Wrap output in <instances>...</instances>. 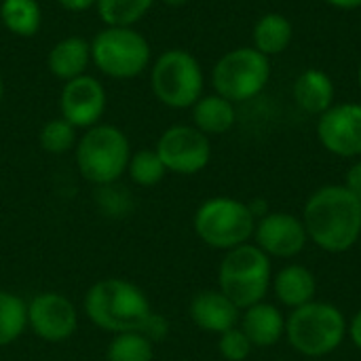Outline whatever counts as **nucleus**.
I'll use <instances>...</instances> for the list:
<instances>
[{
	"instance_id": "nucleus-30",
	"label": "nucleus",
	"mask_w": 361,
	"mask_h": 361,
	"mask_svg": "<svg viewBox=\"0 0 361 361\" xmlns=\"http://www.w3.org/2000/svg\"><path fill=\"white\" fill-rule=\"evenodd\" d=\"M345 188L361 201V161L353 163L345 176Z\"/></svg>"
},
{
	"instance_id": "nucleus-26",
	"label": "nucleus",
	"mask_w": 361,
	"mask_h": 361,
	"mask_svg": "<svg viewBox=\"0 0 361 361\" xmlns=\"http://www.w3.org/2000/svg\"><path fill=\"white\" fill-rule=\"evenodd\" d=\"M127 173H129L131 182H135L137 186L150 188V186H157L167 176V169H165L161 157L157 154V150L142 148L135 154H131Z\"/></svg>"
},
{
	"instance_id": "nucleus-12",
	"label": "nucleus",
	"mask_w": 361,
	"mask_h": 361,
	"mask_svg": "<svg viewBox=\"0 0 361 361\" xmlns=\"http://www.w3.org/2000/svg\"><path fill=\"white\" fill-rule=\"evenodd\" d=\"M254 243L269 256L290 260L302 254L309 243V235L302 218L288 212H269L260 220H256Z\"/></svg>"
},
{
	"instance_id": "nucleus-24",
	"label": "nucleus",
	"mask_w": 361,
	"mask_h": 361,
	"mask_svg": "<svg viewBox=\"0 0 361 361\" xmlns=\"http://www.w3.org/2000/svg\"><path fill=\"white\" fill-rule=\"evenodd\" d=\"M99 17L106 25L131 27L154 4V0H97Z\"/></svg>"
},
{
	"instance_id": "nucleus-2",
	"label": "nucleus",
	"mask_w": 361,
	"mask_h": 361,
	"mask_svg": "<svg viewBox=\"0 0 361 361\" xmlns=\"http://www.w3.org/2000/svg\"><path fill=\"white\" fill-rule=\"evenodd\" d=\"M82 311L95 328L114 336L123 332H137L152 313V305L146 292L133 281L106 277L87 290Z\"/></svg>"
},
{
	"instance_id": "nucleus-21",
	"label": "nucleus",
	"mask_w": 361,
	"mask_h": 361,
	"mask_svg": "<svg viewBox=\"0 0 361 361\" xmlns=\"http://www.w3.org/2000/svg\"><path fill=\"white\" fill-rule=\"evenodd\" d=\"M294 36L292 21L281 13H267L258 19L254 27V49H258L262 55H279L283 53Z\"/></svg>"
},
{
	"instance_id": "nucleus-27",
	"label": "nucleus",
	"mask_w": 361,
	"mask_h": 361,
	"mask_svg": "<svg viewBox=\"0 0 361 361\" xmlns=\"http://www.w3.org/2000/svg\"><path fill=\"white\" fill-rule=\"evenodd\" d=\"M76 127L66 118H53L40 129V146L49 154H63L76 146Z\"/></svg>"
},
{
	"instance_id": "nucleus-22",
	"label": "nucleus",
	"mask_w": 361,
	"mask_h": 361,
	"mask_svg": "<svg viewBox=\"0 0 361 361\" xmlns=\"http://www.w3.org/2000/svg\"><path fill=\"white\" fill-rule=\"evenodd\" d=\"M0 19L15 36H34L42 21L40 4L36 0H2Z\"/></svg>"
},
{
	"instance_id": "nucleus-8",
	"label": "nucleus",
	"mask_w": 361,
	"mask_h": 361,
	"mask_svg": "<svg viewBox=\"0 0 361 361\" xmlns=\"http://www.w3.org/2000/svg\"><path fill=\"white\" fill-rule=\"evenodd\" d=\"M269 76V57L254 47H239L218 59L212 82L218 95L235 104L256 97L267 87Z\"/></svg>"
},
{
	"instance_id": "nucleus-1",
	"label": "nucleus",
	"mask_w": 361,
	"mask_h": 361,
	"mask_svg": "<svg viewBox=\"0 0 361 361\" xmlns=\"http://www.w3.org/2000/svg\"><path fill=\"white\" fill-rule=\"evenodd\" d=\"M309 241L328 254H345L361 241V201L345 184H328L311 192L302 209Z\"/></svg>"
},
{
	"instance_id": "nucleus-16",
	"label": "nucleus",
	"mask_w": 361,
	"mask_h": 361,
	"mask_svg": "<svg viewBox=\"0 0 361 361\" xmlns=\"http://www.w3.org/2000/svg\"><path fill=\"white\" fill-rule=\"evenodd\" d=\"M239 328L245 332L252 347L269 349L286 336V317L275 305L262 300L254 307L243 309Z\"/></svg>"
},
{
	"instance_id": "nucleus-33",
	"label": "nucleus",
	"mask_w": 361,
	"mask_h": 361,
	"mask_svg": "<svg viewBox=\"0 0 361 361\" xmlns=\"http://www.w3.org/2000/svg\"><path fill=\"white\" fill-rule=\"evenodd\" d=\"M326 2L336 8H360L361 6V0H326Z\"/></svg>"
},
{
	"instance_id": "nucleus-11",
	"label": "nucleus",
	"mask_w": 361,
	"mask_h": 361,
	"mask_svg": "<svg viewBox=\"0 0 361 361\" xmlns=\"http://www.w3.org/2000/svg\"><path fill=\"white\" fill-rule=\"evenodd\" d=\"M27 330L44 343H66L78 330V309L61 292H38L27 300Z\"/></svg>"
},
{
	"instance_id": "nucleus-23",
	"label": "nucleus",
	"mask_w": 361,
	"mask_h": 361,
	"mask_svg": "<svg viewBox=\"0 0 361 361\" xmlns=\"http://www.w3.org/2000/svg\"><path fill=\"white\" fill-rule=\"evenodd\" d=\"M27 330V302L15 292L0 290V349L13 345Z\"/></svg>"
},
{
	"instance_id": "nucleus-17",
	"label": "nucleus",
	"mask_w": 361,
	"mask_h": 361,
	"mask_svg": "<svg viewBox=\"0 0 361 361\" xmlns=\"http://www.w3.org/2000/svg\"><path fill=\"white\" fill-rule=\"evenodd\" d=\"M271 288L279 305L294 311L315 300L317 281L313 271L305 264H288L273 275Z\"/></svg>"
},
{
	"instance_id": "nucleus-15",
	"label": "nucleus",
	"mask_w": 361,
	"mask_h": 361,
	"mask_svg": "<svg viewBox=\"0 0 361 361\" xmlns=\"http://www.w3.org/2000/svg\"><path fill=\"white\" fill-rule=\"evenodd\" d=\"M192 324L207 334H222L239 326L241 309L220 290H203L195 294L188 307Z\"/></svg>"
},
{
	"instance_id": "nucleus-28",
	"label": "nucleus",
	"mask_w": 361,
	"mask_h": 361,
	"mask_svg": "<svg viewBox=\"0 0 361 361\" xmlns=\"http://www.w3.org/2000/svg\"><path fill=\"white\" fill-rule=\"evenodd\" d=\"M252 343L245 332L237 326L218 336V351L226 361H245L252 353Z\"/></svg>"
},
{
	"instance_id": "nucleus-29",
	"label": "nucleus",
	"mask_w": 361,
	"mask_h": 361,
	"mask_svg": "<svg viewBox=\"0 0 361 361\" xmlns=\"http://www.w3.org/2000/svg\"><path fill=\"white\" fill-rule=\"evenodd\" d=\"M140 334H144L152 345H157V343H163L167 336H169V322L163 317V315H159V313H150L148 317H146V322L142 324V328L137 330Z\"/></svg>"
},
{
	"instance_id": "nucleus-34",
	"label": "nucleus",
	"mask_w": 361,
	"mask_h": 361,
	"mask_svg": "<svg viewBox=\"0 0 361 361\" xmlns=\"http://www.w3.org/2000/svg\"><path fill=\"white\" fill-rule=\"evenodd\" d=\"M165 4H169V6H182V4H186L188 0H163Z\"/></svg>"
},
{
	"instance_id": "nucleus-6",
	"label": "nucleus",
	"mask_w": 361,
	"mask_h": 361,
	"mask_svg": "<svg viewBox=\"0 0 361 361\" xmlns=\"http://www.w3.org/2000/svg\"><path fill=\"white\" fill-rule=\"evenodd\" d=\"M195 235L212 250L228 252L250 243L256 228L247 203L233 197H212L203 201L192 218Z\"/></svg>"
},
{
	"instance_id": "nucleus-35",
	"label": "nucleus",
	"mask_w": 361,
	"mask_h": 361,
	"mask_svg": "<svg viewBox=\"0 0 361 361\" xmlns=\"http://www.w3.org/2000/svg\"><path fill=\"white\" fill-rule=\"evenodd\" d=\"M0 102H2V78H0Z\"/></svg>"
},
{
	"instance_id": "nucleus-4",
	"label": "nucleus",
	"mask_w": 361,
	"mask_h": 361,
	"mask_svg": "<svg viewBox=\"0 0 361 361\" xmlns=\"http://www.w3.org/2000/svg\"><path fill=\"white\" fill-rule=\"evenodd\" d=\"M271 258L256 243H243L224 252L218 267V290L241 311L264 300L271 290Z\"/></svg>"
},
{
	"instance_id": "nucleus-13",
	"label": "nucleus",
	"mask_w": 361,
	"mask_h": 361,
	"mask_svg": "<svg viewBox=\"0 0 361 361\" xmlns=\"http://www.w3.org/2000/svg\"><path fill=\"white\" fill-rule=\"evenodd\" d=\"M317 137L334 157H361V104H338L319 114Z\"/></svg>"
},
{
	"instance_id": "nucleus-5",
	"label": "nucleus",
	"mask_w": 361,
	"mask_h": 361,
	"mask_svg": "<svg viewBox=\"0 0 361 361\" xmlns=\"http://www.w3.org/2000/svg\"><path fill=\"white\" fill-rule=\"evenodd\" d=\"M131 159V146L127 135L114 125H95L85 129L76 142V167L78 173L95 184L108 186L118 182L127 171Z\"/></svg>"
},
{
	"instance_id": "nucleus-31",
	"label": "nucleus",
	"mask_w": 361,
	"mask_h": 361,
	"mask_svg": "<svg viewBox=\"0 0 361 361\" xmlns=\"http://www.w3.org/2000/svg\"><path fill=\"white\" fill-rule=\"evenodd\" d=\"M347 336L351 338V343L355 345V349L361 351V309L351 317L349 328H347Z\"/></svg>"
},
{
	"instance_id": "nucleus-3",
	"label": "nucleus",
	"mask_w": 361,
	"mask_h": 361,
	"mask_svg": "<svg viewBox=\"0 0 361 361\" xmlns=\"http://www.w3.org/2000/svg\"><path fill=\"white\" fill-rule=\"evenodd\" d=\"M347 317L330 302L313 300L286 317L288 345L305 357H326L347 338Z\"/></svg>"
},
{
	"instance_id": "nucleus-25",
	"label": "nucleus",
	"mask_w": 361,
	"mask_h": 361,
	"mask_svg": "<svg viewBox=\"0 0 361 361\" xmlns=\"http://www.w3.org/2000/svg\"><path fill=\"white\" fill-rule=\"evenodd\" d=\"M106 361H154V345L140 332L114 334L106 349Z\"/></svg>"
},
{
	"instance_id": "nucleus-20",
	"label": "nucleus",
	"mask_w": 361,
	"mask_h": 361,
	"mask_svg": "<svg viewBox=\"0 0 361 361\" xmlns=\"http://www.w3.org/2000/svg\"><path fill=\"white\" fill-rule=\"evenodd\" d=\"M192 121L199 131L209 135H220L233 129L237 121L235 104L222 95H205L192 106Z\"/></svg>"
},
{
	"instance_id": "nucleus-14",
	"label": "nucleus",
	"mask_w": 361,
	"mask_h": 361,
	"mask_svg": "<svg viewBox=\"0 0 361 361\" xmlns=\"http://www.w3.org/2000/svg\"><path fill=\"white\" fill-rule=\"evenodd\" d=\"M61 118L76 129H91L106 110V89L93 76H76L68 80L59 95Z\"/></svg>"
},
{
	"instance_id": "nucleus-32",
	"label": "nucleus",
	"mask_w": 361,
	"mask_h": 361,
	"mask_svg": "<svg viewBox=\"0 0 361 361\" xmlns=\"http://www.w3.org/2000/svg\"><path fill=\"white\" fill-rule=\"evenodd\" d=\"M63 8H68V11H85V8H89L91 4H95L97 0H57Z\"/></svg>"
},
{
	"instance_id": "nucleus-7",
	"label": "nucleus",
	"mask_w": 361,
	"mask_h": 361,
	"mask_svg": "<svg viewBox=\"0 0 361 361\" xmlns=\"http://www.w3.org/2000/svg\"><path fill=\"white\" fill-rule=\"evenodd\" d=\"M152 93L169 108H192L203 97V70L184 49L165 51L152 66Z\"/></svg>"
},
{
	"instance_id": "nucleus-10",
	"label": "nucleus",
	"mask_w": 361,
	"mask_h": 361,
	"mask_svg": "<svg viewBox=\"0 0 361 361\" xmlns=\"http://www.w3.org/2000/svg\"><path fill=\"white\" fill-rule=\"evenodd\" d=\"M157 154L167 171L178 176H195L209 165V137L195 125H173L163 131L157 142Z\"/></svg>"
},
{
	"instance_id": "nucleus-9",
	"label": "nucleus",
	"mask_w": 361,
	"mask_h": 361,
	"mask_svg": "<svg viewBox=\"0 0 361 361\" xmlns=\"http://www.w3.org/2000/svg\"><path fill=\"white\" fill-rule=\"evenodd\" d=\"M91 59L112 78H133L150 63V44L133 27L108 25L91 42Z\"/></svg>"
},
{
	"instance_id": "nucleus-19",
	"label": "nucleus",
	"mask_w": 361,
	"mask_h": 361,
	"mask_svg": "<svg viewBox=\"0 0 361 361\" xmlns=\"http://www.w3.org/2000/svg\"><path fill=\"white\" fill-rule=\"evenodd\" d=\"M89 59H91V44L85 38L70 36V38L59 40L51 49L47 63H49V70L57 78L68 82V80L85 74V68H87Z\"/></svg>"
},
{
	"instance_id": "nucleus-36",
	"label": "nucleus",
	"mask_w": 361,
	"mask_h": 361,
	"mask_svg": "<svg viewBox=\"0 0 361 361\" xmlns=\"http://www.w3.org/2000/svg\"><path fill=\"white\" fill-rule=\"evenodd\" d=\"M360 87H361V63H360Z\"/></svg>"
},
{
	"instance_id": "nucleus-18",
	"label": "nucleus",
	"mask_w": 361,
	"mask_h": 361,
	"mask_svg": "<svg viewBox=\"0 0 361 361\" xmlns=\"http://www.w3.org/2000/svg\"><path fill=\"white\" fill-rule=\"evenodd\" d=\"M294 99L309 114H324L334 106V82L324 70H305L294 82Z\"/></svg>"
}]
</instances>
